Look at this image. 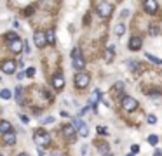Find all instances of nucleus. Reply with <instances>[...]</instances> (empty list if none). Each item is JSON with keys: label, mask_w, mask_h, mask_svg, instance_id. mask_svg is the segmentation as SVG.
Here are the masks:
<instances>
[{"label": "nucleus", "mask_w": 162, "mask_h": 156, "mask_svg": "<svg viewBox=\"0 0 162 156\" xmlns=\"http://www.w3.org/2000/svg\"><path fill=\"white\" fill-rule=\"evenodd\" d=\"M146 121H148L150 125H155V123H157V116H155V115H148V116H146Z\"/></svg>", "instance_id": "25"}, {"label": "nucleus", "mask_w": 162, "mask_h": 156, "mask_svg": "<svg viewBox=\"0 0 162 156\" xmlns=\"http://www.w3.org/2000/svg\"><path fill=\"white\" fill-rule=\"evenodd\" d=\"M25 16H31V14H33V9H25Z\"/></svg>", "instance_id": "32"}, {"label": "nucleus", "mask_w": 162, "mask_h": 156, "mask_svg": "<svg viewBox=\"0 0 162 156\" xmlns=\"http://www.w3.org/2000/svg\"><path fill=\"white\" fill-rule=\"evenodd\" d=\"M87 109H89V106H86V108H82V109H80V115H86V113H87Z\"/></svg>", "instance_id": "34"}, {"label": "nucleus", "mask_w": 162, "mask_h": 156, "mask_svg": "<svg viewBox=\"0 0 162 156\" xmlns=\"http://www.w3.org/2000/svg\"><path fill=\"white\" fill-rule=\"evenodd\" d=\"M25 75H26V76H33V75H35V68H28L26 71H25Z\"/></svg>", "instance_id": "28"}, {"label": "nucleus", "mask_w": 162, "mask_h": 156, "mask_svg": "<svg viewBox=\"0 0 162 156\" xmlns=\"http://www.w3.org/2000/svg\"><path fill=\"white\" fill-rule=\"evenodd\" d=\"M63 134L68 141H73L75 139V127L73 125H65L63 127Z\"/></svg>", "instance_id": "11"}, {"label": "nucleus", "mask_w": 162, "mask_h": 156, "mask_svg": "<svg viewBox=\"0 0 162 156\" xmlns=\"http://www.w3.org/2000/svg\"><path fill=\"white\" fill-rule=\"evenodd\" d=\"M25 52H26V54H30V45H28V43H25Z\"/></svg>", "instance_id": "35"}, {"label": "nucleus", "mask_w": 162, "mask_h": 156, "mask_svg": "<svg viewBox=\"0 0 162 156\" xmlns=\"http://www.w3.org/2000/svg\"><path fill=\"white\" fill-rule=\"evenodd\" d=\"M73 82H75V87H77V89H86V87L89 85V82H91V78H89L87 73L80 71V73H77L73 76Z\"/></svg>", "instance_id": "4"}, {"label": "nucleus", "mask_w": 162, "mask_h": 156, "mask_svg": "<svg viewBox=\"0 0 162 156\" xmlns=\"http://www.w3.org/2000/svg\"><path fill=\"white\" fill-rule=\"evenodd\" d=\"M103 156H112V153H106V154H103Z\"/></svg>", "instance_id": "39"}, {"label": "nucleus", "mask_w": 162, "mask_h": 156, "mask_svg": "<svg viewBox=\"0 0 162 156\" xmlns=\"http://www.w3.org/2000/svg\"><path fill=\"white\" fill-rule=\"evenodd\" d=\"M122 89H124V83L117 82V83H115V87H113V92H122Z\"/></svg>", "instance_id": "27"}, {"label": "nucleus", "mask_w": 162, "mask_h": 156, "mask_svg": "<svg viewBox=\"0 0 162 156\" xmlns=\"http://www.w3.org/2000/svg\"><path fill=\"white\" fill-rule=\"evenodd\" d=\"M122 109L124 111H136L138 109V101L134 99V97H131V95H124L122 97Z\"/></svg>", "instance_id": "5"}, {"label": "nucleus", "mask_w": 162, "mask_h": 156, "mask_svg": "<svg viewBox=\"0 0 162 156\" xmlns=\"http://www.w3.org/2000/svg\"><path fill=\"white\" fill-rule=\"evenodd\" d=\"M145 56H146V59H150V61H152V63H155V64H162V59H159V57L152 56V54H148V52H146Z\"/></svg>", "instance_id": "22"}, {"label": "nucleus", "mask_w": 162, "mask_h": 156, "mask_svg": "<svg viewBox=\"0 0 162 156\" xmlns=\"http://www.w3.org/2000/svg\"><path fill=\"white\" fill-rule=\"evenodd\" d=\"M138 151H140V146H138V144H132L131 146V154H136Z\"/></svg>", "instance_id": "29"}, {"label": "nucleus", "mask_w": 162, "mask_h": 156, "mask_svg": "<svg viewBox=\"0 0 162 156\" xmlns=\"http://www.w3.org/2000/svg\"><path fill=\"white\" fill-rule=\"evenodd\" d=\"M53 121H54V118L49 116V118H45V120H44V123H53Z\"/></svg>", "instance_id": "33"}, {"label": "nucleus", "mask_w": 162, "mask_h": 156, "mask_svg": "<svg viewBox=\"0 0 162 156\" xmlns=\"http://www.w3.org/2000/svg\"><path fill=\"white\" fill-rule=\"evenodd\" d=\"M9 132H14L12 125H11L7 120H2V121H0V134L4 135V134H9Z\"/></svg>", "instance_id": "14"}, {"label": "nucleus", "mask_w": 162, "mask_h": 156, "mask_svg": "<svg viewBox=\"0 0 162 156\" xmlns=\"http://www.w3.org/2000/svg\"><path fill=\"white\" fill-rule=\"evenodd\" d=\"M2 141H4L7 146H14V144H16V134H14V132L4 134V135H2Z\"/></svg>", "instance_id": "13"}, {"label": "nucleus", "mask_w": 162, "mask_h": 156, "mask_svg": "<svg viewBox=\"0 0 162 156\" xmlns=\"http://www.w3.org/2000/svg\"><path fill=\"white\" fill-rule=\"evenodd\" d=\"M23 87L21 85H18L16 87V90H14V94H16V102L18 104H25V99H23Z\"/></svg>", "instance_id": "15"}, {"label": "nucleus", "mask_w": 162, "mask_h": 156, "mask_svg": "<svg viewBox=\"0 0 162 156\" xmlns=\"http://www.w3.org/2000/svg\"><path fill=\"white\" fill-rule=\"evenodd\" d=\"M148 144H152V146H157V144H159V137H157V135H148Z\"/></svg>", "instance_id": "23"}, {"label": "nucleus", "mask_w": 162, "mask_h": 156, "mask_svg": "<svg viewBox=\"0 0 162 156\" xmlns=\"http://www.w3.org/2000/svg\"><path fill=\"white\" fill-rule=\"evenodd\" d=\"M72 63H73V68L77 69L79 73L84 69V66H86V61H84V56L80 54L79 47H73V50H72Z\"/></svg>", "instance_id": "2"}, {"label": "nucleus", "mask_w": 162, "mask_h": 156, "mask_svg": "<svg viewBox=\"0 0 162 156\" xmlns=\"http://www.w3.org/2000/svg\"><path fill=\"white\" fill-rule=\"evenodd\" d=\"M159 33V28H157V26H150V35H157Z\"/></svg>", "instance_id": "30"}, {"label": "nucleus", "mask_w": 162, "mask_h": 156, "mask_svg": "<svg viewBox=\"0 0 162 156\" xmlns=\"http://www.w3.org/2000/svg\"><path fill=\"white\" fill-rule=\"evenodd\" d=\"M79 134L82 135V137H87V134H89V128H87V125H84L82 128L79 130Z\"/></svg>", "instance_id": "26"}, {"label": "nucleus", "mask_w": 162, "mask_h": 156, "mask_svg": "<svg viewBox=\"0 0 162 156\" xmlns=\"http://www.w3.org/2000/svg\"><path fill=\"white\" fill-rule=\"evenodd\" d=\"M0 97H2V99H11V90H7V89H4V90L0 92Z\"/></svg>", "instance_id": "24"}, {"label": "nucleus", "mask_w": 162, "mask_h": 156, "mask_svg": "<svg viewBox=\"0 0 162 156\" xmlns=\"http://www.w3.org/2000/svg\"><path fill=\"white\" fill-rule=\"evenodd\" d=\"M51 156H61V154H58V153H54V154H51Z\"/></svg>", "instance_id": "40"}, {"label": "nucleus", "mask_w": 162, "mask_h": 156, "mask_svg": "<svg viewBox=\"0 0 162 156\" xmlns=\"http://www.w3.org/2000/svg\"><path fill=\"white\" fill-rule=\"evenodd\" d=\"M127 156H134V154H127Z\"/></svg>", "instance_id": "41"}, {"label": "nucleus", "mask_w": 162, "mask_h": 156, "mask_svg": "<svg viewBox=\"0 0 162 156\" xmlns=\"http://www.w3.org/2000/svg\"><path fill=\"white\" fill-rule=\"evenodd\" d=\"M16 63H14L12 59H5L2 61V71H4L5 75H14L16 73Z\"/></svg>", "instance_id": "6"}, {"label": "nucleus", "mask_w": 162, "mask_h": 156, "mask_svg": "<svg viewBox=\"0 0 162 156\" xmlns=\"http://www.w3.org/2000/svg\"><path fill=\"white\" fill-rule=\"evenodd\" d=\"M112 11H113V4H110V2H98L96 4V12L101 17H108Z\"/></svg>", "instance_id": "3"}, {"label": "nucleus", "mask_w": 162, "mask_h": 156, "mask_svg": "<svg viewBox=\"0 0 162 156\" xmlns=\"http://www.w3.org/2000/svg\"><path fill=\"white\" fill-rule=\"evenodd\" d=\"M124 33H126V26H124L122 23H118V24L115 26V35H117V37H122Z\"/></svg>", "instance_id": "20"}, {"label": "nucleus", "mask_w": 162, "mask_h": 156, "mask_svg": "<svg viewBox=\"0 0 162 156\" xmlns=\"http://www.w3.org/2000/svg\"><path fill=\"white\" fill-rule=\"evenodd\" d=\"M143 7H145V12L146 14H155L159 5H157V2H153V0H146L143 4Z\"/></svg>", "instance_id": "10"}, {"label": "nucleus", "mask_w": 162, "mask_h": 156, "mask_svg": "<svg viewBox=\"0 0 162 156\" xmlns=\"http://www.w3.org/2000/svg\"><path fill=\"white\" fill-rule=\"evenodd\" d=\"M126 16H129V11H127V9H124V11H122V17H126Z\"/></svg>", "instance_id": "36"}, {"label": "nucleus", "mask_w": 162, "mask_h": 156, "mask_svg": "<svg viewBox=\"0 0 162 156\" xmlns=\"http://www.w3.org/2000/svg\"><path fill=\"white\" fill-rule=\"evenodd\" d=\"M33 42H35V45H37L39 49H44L45 45H47L45 33H42V31H35V33H33Z\"/></svg>", "instance_id": "7"}, {"label": "nucleus", "mask_w": 162, "mask_h": 156, "mask_svg": "<svg viewBox=\"0 0 162 156\" xmlns=\"http://www.w3.org/2000/svg\"><path fill=\"white\" fill-rule=\"evenodd\" d=\"M19 118H21V121H23V123H28V121H30V120H28V116H26V115H19Z\"/></svg>", "instance_id": "31"}, {"label": "nucleus", "mask_w": 162, "mask_h": 156, "mask_svg": "<svg viewBox=\"0 0 162 156\" xmlns=\"http://www.w3.org/2000/svg\"><path fill=\"white\" fill-rule=\"evenodd\" d=\"M51 134L49 132H45V130H42V128H39V130H35V134H33V142L37 144L39 147H47L49 144H51Z\"/></svg>", "instance_id": "1"}, {"label": "nucleus", "mask_w": 162, "mask_h": 156, "mask_svg": "<svg viewBox=\"0 0 162 156\" xmlns=\"http://www.w3.org/2000/svg\"><path fill=\"white\" fill-rule=\"evenodd\" d=\"M4 38L7 40L9 43L16 42V40H21V38H19V35H18V33H14V31H7V33L4 35Z\"/></svg>", "instance_id": "17"}, {"label": "nucleus", "mask_w": 162, "mask_h": 156, "mask_svg": "<svg viewBox=\"0 0 162 156\" xmlns=\"http://www.w3.org/2000/svg\"><path fill=\"white\" fill-rule=\"evenodd\" d=\"M112 59H113V47H108V49H106V52H105V61H106V63H110Z\"/></svg>", "instance_id": "21"}, {"label": "nucleus", "mask_w": 162, "mask_h": 156, "mask_svg": "<svg viewBox=\"0 0 162 156\" xmlns=\"http://www.w3.org/2000/svg\"><path fill=\"white\" fill-rule=\"evenodd\" d=\"M100 99H101V90H100V89H96L94 94L91 95V104H92V108H94V109H96V104L100 102Z\"/></svg>", "instance_id": "16"}, {"label": "nucleus", "mask_w": 162, "mask_h": 156, "mask_svg": "<svg viewBox=\"0 0 162 156\" xmlns=\"http://www.w3.org/2000/svg\"><path fill=\"white\" fill-rule=\"evenodd\" d=\"M18 156H28V154H26V153H19Z\"/></svg>", "instance_id": "38"}, {"label": "nucleus", "mask_w": 162, "mask_h": 156, "mask_svg": "<svg viewBox=\"0 0 162 156\" xmlns=\"http://www.w3.org/2000/svg\"><path fill=\"white\" fill-rule=\"evenodd\" d=\"M9 47H11V50H12L14 54H19V52L25 49V43H23V40H16V42L9 43Z\"/></svg>", "instance_id": "12"}, {"label": "nucleus", "mask_w": 162, "mask_h": 156, "mask_svg": "<svg viewBox=\"0 0 162 156\" xmlns=\"http://www.w3.org/2000/svg\"><path fill=\"white\" fill-rule=\"evenodd\" d=\"M72 125L75 127V130H80L84 125H86V123H84V121L80 120V118H72Z\"/></svg>", "instance_id": "19"}, {"label": "nucleus", "mask_w": 162, "mask_h": 156, "mask_svg": "<svg viewBox=\"0 0 162 156\" xmlns=\"http://www.w3.org/2000/svg\"><path fill=\"white\" fill-rule=\"evenodd\" d=\"M127 47H129V50H140V49L143 47V40H141V37H131V40H129V43H127Z\"/></svg>", "instance_id": "8"}, {"label": "nucleus", "mask_w": 162, "mask_h": 156, "mask_svg": "<svg viewBox=\"0 0 162 156\" xmlns=\"http://www.w3.org/2000/svg\"><path fill=\"white\" fill-rule=\"evenodd\" d=\"M155 156H162V149H155Z\"/></svg>", "instance_id": "37"}, {"label": "nucleus", "mask_w": 162, "mask_h": 156, "mask_svg": "<svg viewBox=\"0 0 162 156\" xmlns=\"http://www.w3.org/2000/svg\"><path fill=\"white\" fill-rule=\"evenodd\" d=\"M53 87L56 89V90H61L63 87H65V78H63L61 73H56L53 76Z\"/></svg>", "instance_id": "9"}, {"label": "nucleus", "mask_w": 162, "mask_h": 156, "mask_svg": "<svg viewBox=\"0 0 162 156\" xmlns=\"http://www.w3.org/2000/svg\"><path fill=\"white\" fill-rule=\"evenodd\" d=\"M45 38H47L49 45H54V43H56V38H54V31L53 30H47V31H45Z\"/></svg>", "instance_id": "18"}]
</instances>
